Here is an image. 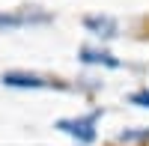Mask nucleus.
Here are the masks:
<instances>
[{"mask_svg":"<svg viewBox=\"0 0 149 146\" xmlns=\"http://www.w3.org/2000/svg\"><path fill=\"white\" fill-rule=\"evenodd\" d=\"M3 87L12 90H48V87H57V90H66L63 83L57 81H45L42 75H30V72H3Z\"/></svg>","mask_w":149,"mask_h":146,"instance_id":"obj_2","label":"nucleus"},{"mask_svg":"<svg viewBox=\"0 0 149 146\" xmlns=\"http://www.w3.org/2000/svg\"><path fill=\"white\" fill-rule=\"evenodd\" d=\"M128 102H131V104H137V107H149V90H137V92H131V95H128Z\"/></svg>","mask_w":149,"mask_h":146,"instance_id":"obj_7","label":"nucleus"},{"mask_svg":"<svg viewBox=\"0 0 149 146\" xmlns=\"http://www.w3.org/2000/svg\"><path fill=\"white\" fill-rule=\"evenodd\" d=\"M149 140V128H125V131H119L116 134V143H125V146H131V143H146Z\"/></svg>","mask_w":149,"mask_h":146,"instance_id":"obj_6","label":"nucleus"},{"mask_svg":"<svg viewBox=\"0 0 149 146\" xmlns=\"http://www.w3.org/2000/svg\"><path fill=\"white\" fill-rule=\"evenodd\" d=\"M84 27L98 39H116L119 36V24L110 15H90V18H84Z\"/></svg>","mask_w":149,"mask_h":146,"instance_id":"obj_4","label":"nucleus"},{"mask_svg":"<svg viewBox=\"0 0 149 146\" xmlns=\"http://www.w3.org/2000/svg\"><path fill=\"white\" fill-rule=\"evenodd\" d=\"M30 24H51V15L48 12H36V9H24V12H6L0 15V27H30Z\"/></svg>","mask_w":149,"mask_h":146,"instance_id":"obj_3","label":"nucleus"},{"mask_svg":"<svg viewBox=\"0 0 149 146\" xmlns=\"http://www.w3.org/2000/svg\"><path fill=\"white\" fill-rule=\"evenodd\" d=\"M102 107H95V111H90L86 116H72V119H60L57 122V128L63 131V134H69V137H74L78 143H93L95 137H98V119H102Z\"/></svg>","mask_w":149,"mask_h":146,"instance_id":"obj_1","label":"nucleus"},{"mask_svg":"<svg viewBox=\"0 0 149 146\" xmlns=\"http://www.w3.org/2000/svg\"><path fill=\"white\" fill-rule=\"evenodd\" d=\"M78 60H81L84 66H107V69H119L122 66L110 51H102V48H81Z\"/></svg>","mask_w":149,"mask_h":146,"instance_id":"obj_5","label":"nucleus"}]
</instances>
